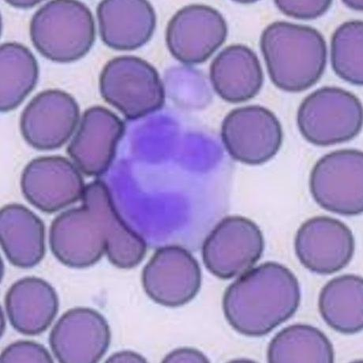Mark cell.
<instances>
[{
    "mask_svg": "<svg viewBox=\"0 0 363 363\" xmlns=\"http://www.w3.org/2000/svg\"><path fill=\"white\" fill-rule=\"evenodd\" d=\"M81 207L60 214L50 233L52 254L66 267L85 269L104 253L117 268L130 269L140 264L147 244L118 214L108 186L96 180L86 186Z\"/></svg>",
    "mask_w": 363,
    "mask_h": 363,
    "instance_id": "obj_1",
    "label": "cell"
},
{
    "mask_svg": "<svg viewBox=\"0 0 363 363\" xmlns=\"http://www.w3.org/2000/svg\"><path fill=\"white\" fill-rule=\"evenodd\" d=\"M301 301L297 278L284 265L267 262L229 286L223 311L233 329L247 337L264 336L287 322Z\"/></svg>",
    "mask_w": 363,
    "mask_h": 363,
    "instance_id": "obj_2",
    "label": "cell"
},
{
    "mask_svg": "<svg viewBox=\"0 0 363 363\" xmlns=\"http://www.w3.org/2000/svg\"><path fill=\"white\" fill-rule=\"evenodd\" d=\"M260 45L272 83L286 92L308 89L325 72L326 42L312 27L272 23L264 30Z\"/></svg>",
    "mask_w": 363,
    "mask_h": 363,
    "instance_id": "obj_3",
    "label": "cell"
},
{
    "mask_svg": "<svg viewBox=\"0 0 363 363\" xmlns=\"http://www.w3.org/2000/svg\"><path fill=\"white\" fill-rule=\"evenodd\" d=\"M30 31L38 51L60 64L85 57L96 37L92 12L85 4L74 0L47 3L35 13Z\"/></svg>",
    "mask_w": 363,
    "mask_h": 363,
    "instance_id": "obj_4",
    "label": "cell"
},
{
    "mask_svg": "<svg viewBox=\"0 0 363 363\" xmlns=\"http://www.w3.org/2000/svg\"><path fill=\"white\" fill-rule=\"evenodd\" d=\"M100 91L104 101L130 121L156 113L165 101L164 84L157 69L135 57L110 60L100 76Z\"/></svg>",
    "mask_w": 363,
    "mask_h": 363,
    "instance_id": "obj_5",
    "label": "cell"
},
{
    "mask_svg": "<svg viewBox=\"0 0 363 363\" xmlns=\"http://www.w3.org/2000/svg\"><path fill=\"white\" fill-rule=\"evenodd\" d=\"M363 110L357 96L337 87L314 91L299 106L298 127L306 141L328 146L352 140L362 127Z\"/></svg>",
    "mask_w": 363,
    "mask_h": 363,
    "instance_id": "obj_6",
    "label": "cell"
},
{
    "mask_svg": "<svg viewBox=\"0 0 363 363\" xmlns=\"http://www.w3.org/2000/svg\"><path fill=\"white\" fill-rule=\"evenodd\" d=\"M310 189L327 211L356 216L363 211V153L337 150L320 159L311 174Z\"/></svg>",
    "mask_w": 363,
    "mask_h": 363,
    "instance_id": "obj_7",
    "label": "cell"
},
{
    "mask_svg": "<svg viewBox=\"0 0 363 363\" xmlns=\"http://www.w3.org/2000/svg\"><path fill=\"white\" fill-rule=\"evenodd\" d=\"M264 236L255 222L240 216L223 219L202 247L206 269L223 280L245 274L259 261Z\"/></svg>",
    "mask_w": 363,
    "mask_h": 363,
    "instance_id": "obj_8",
    "label": "cell"
},
{
    "mask_svg": "<svg viewBox=\"0 0 363 363\" xmlns=\"http://www.w3.org/2000/svg\"><path fill=\"white\" fill-rule=\"evenodd\" d=\"M223 145L231 157L243 164L267 163L280 150L283 129L275 114L253 106L234 109L221 127Z\"/></svg>",
    "mask_w": 363,
    "mask_h": 363,
    "instance_id": "obj_9",
    "label": "cell"
},
{
    "mask_svg": "<svg viewBox=\"0 0 363 363\" xmlns=\"http://www.w3.org/2000/svg\"><path fill=\"white\" fill-rule=\"evenodd\" d=\"M142 282L156 303L179 307L190 303L201 286L199 264L189 250L179 246L158 249L143 271Z\"/></svg>",
    "mask_w": 363,
    "mask_h": 363,
    "instance_id": "obj_10",
    "label": "cell"
},
{
    "mask_svg": "<svg viewBox=\"0 0 363 363\" xmlns=\"http://www.w3.org/2000/svg\"><path fill=\"white\" fill-rule=\"evenodd\" d=\"M228 26L211 6H186L174 15L166 30V44L174 58L186 65L206 62L225 43Z\"/></svg>",
    "mask_w": 363,
    "mask_h": 363,
    "instance_id": "obj_11",
    "label": "cell"
},
{
    "mask_svg": "<svg viewBox=\"0 0 363 363\" xmlns=\"http://www.w3.org/2000/svg\"><path fill=\"white\" fill-rule=\"evenodd\" d=\"M80 118L74 97L60 89L40 93L28 104L20 120L26 142L41 151L62 147L72 136Z\"/></svg>",
    "mask_w": 363,
    "mask_h": 363,
    "instance_id": "obj_12",
    "label": "cell"
},
{
    "mask_svg": "<svg viewBox=\"0 0 363 363\" xmlns=\"http://www.w3.org/2000/svg\"><path fill=\"white\" fill-rule=\"evenodd\" d=\"M86 186L77 167L59 156L33 160L21 178L24 197L46 213H57L82 200Z\"/></svg>",
    "mask_w": 363,
    "mask_h": 363,
    "instance_id": "obj_13",
    "label": "cell"
},
{
    "mask_svg": "<svg viewBox=\"0 0 363 363\" xmlns=\"http://www.w3.org/2000/svg\"><path fill=\"white\" fill-rule=\"evenodd\" d=\"M110 327L101 313L86 307L69 310L55 325L50 344L62 363L99 362L108 350Z\"/></svg>",
    "mask_w": 363,
    "mask_h": 363,
    "instance_id": "obj_14",
    "label": "cell"
},
{
    "mask_svg": "<svg viewBox=\"0 0 363 363\" xmlns=\"http://www.w3.org/2000/svg\"><path fill=\"white\" fill-rule=\"evenodd\" d=\"M295 250L305 268L317 274L330 275L351 262L354 239L343 222L329 216H316L298 230Z\"/></svg>",
    "mask_w": 363,
    "mask_h": 363,
    "instance_id": "obj_15",
    "label": "cell"
},
{
    "mask_svg": "<svg viewBox=\"0 0 363 363\" xmlns=\"http://www.w3.org/2000/svg\"><path fill=\"white\" fill-rule=\"evenodd\" d=\"M124 133V123L113 111L91 107L84 113L67 153L86 176L101 177L113 164Z\"/></svg>",
    "mask_w": 363,
    "mask_h": 363,
    "instance_id": "obj_16",
    "label": "cell"
},
{
    "mask_svg": "<svg viewBox=\"0 0 363 363\" xmlns=\"http://www.w3.org/2000/svg\"><path fill=\"white\" fill-rule=\"evenodd\" d=\"M96 13L101 39L115 50H138L156 29L155 11L145 0H104Z\"/></svg>",
    "mask_w": 363,
    "mask_h": 363,
    "instance_id": "obj_17",
    "label": "cell"
},
{
    "mask_svg": "<svg viewBox=\"0 0 363 363\" xmlns=\"http://www.w3.org/2000/svg\"><path fill=\"white\" fill-rule=\"evenodd\" d=\"M5 307L17 332L36 336L45 332L57 317L60 301L57 291L43 279H21L6 292Z\"/></svg>",
    "mask_w": 363,
    "mask_h": 363,
    "instance_id": "obj_18",
    "label": "cell"
},
{
    "mask_svg": "<svg viewBox=\"0 0 363 363\" xmlns=\"http://www.w3.org/2000/svg\"><path fill=\"white\" fill-rule=\"evenodd\" d=\"M211 80L216 93L230 103L254 99L259 93L264 74L259 60L245 45H231L220 52L211 66Z\"/></svg>",
    "mask_w": 363,
    "mask_h": 363,
    "instance_id": "obj_19",
    "label": "cell"
},
{
    "mask_svg": "<svg viewBox=\"0 0 363 363\" xmlns=\"http://www.w3.org/2000/svg\"><path fill=\"white\" fill-rule=\"evenodd\" d=\"M0 242L15 267H36L45 255V228L38 216L23 205L11 204L0 211Z\"/></svg>",
    "mask_w": 363,
    "mask_h": 363,
    "instance_id": "obj_20",
    "label": "cell"
},
{
    "mask_svg": "<svg viewBox=\"0 0 363 363\" xmlns=\"http://www.w3.org/2000/svg\"><path fill=\"white\" fill-rule=\"evenodd\" d=\"M320 315L333 330L355 334L363 328V280L354 275L333 279L320 293Z\"/></svg>",
    "mask_w": 363,
    "mask_h": 363,
    "instance_id": "obj_21",
    "label": "cell"
},
{
    "mask_svg": "<svg viewBox=\"0 0 363 363\" xmlns=\"http://www.w3.org/2000/svg\"><path fill=\"white\" fill-rule=\"evenodd\" d=\"M38 61L23 45L5 43L0 48V110L16 109L37 85Z\"/></svg>",
    "mask_w": 363,
    "mask_h": 363,
    "instance_id": "obj_22",
    "label": "cell"
},
{
    "mask_svg": "<svg viewBox=\"0 0 363 363\" xmlns=\"http://www.w3.org/2000/svg\"><path fill=\"white\" fill-rule=\"evenodd\" d=\"M267 359L271 363H333L334 350L329 338L317 328L297 324L276 335Z\"/></svg>",
    "mask_w": 363,
    "mask_h": 363,
    "instance_id": "obj_23",
    "label": "cell"
},
{
    "mask_svg": "<svg viewBox=\"0 0 363 363\" xmlns=\"http://www.w3.org/2000/svg\"><path fill=\"white\" fill-rule=\"evenodd\" d=\"M331 62L340 79L354 86L363 84V23L350 21L333 35Z\"/></svg>",
    "mask_w": 363,
    "mask_h": 363,
    "instance_id": "obj_24",
    "label": "cell"
},
{
    "mask_svg": "<svg viewBox=\"0 0 363 363\" xmlns=\"http://www.w3.org/2000/svg\"><path fill=\"white\" fill-rule=\"evenodd\" d=\"M0 362L52 363L54 360L50 352L43 345L36 342L22 340L5 348L0 357Z\"/></svg>",
    "mask_w": 363,
    "mask_h": 363,
    "instance_id": "obj_25",
    "label": "cell"
},
{
    "mask_svg": "<svg viewBox=\"0 0 363 363\" xmlns=\"http://www.w3.org/2000/svg\"><path fill=\"white\" fill-rule=\"evenodd\" d=\"M276 6L284 15L297 19H315L330 9L332 1H276Z\"/></svg>",
    "mask_w": 363,
    "mask_h": 363,
    "instance_id": "obj_26",
    "label": "cell"
},
{
    "mask_svg": "<svg viewBox=\"0 0 363 363\" xmlns=\"http://www.w3.org/2000/svg\"><path fill=\"white\" fill-rule=\"evenodd\" d=\"M206 355L193 348H179L167 354L163 362H208Z\"/></svg>",
    "mask_w": 363,
    "mask_h": 363,
    "instance_id": "obj_27",
    "label": "cell"
},
{
    "mask_svg": "<svg viewBox=\"0 0 363 363\" xmlns=\"http://www.w3.org/2000/svg\"><path fill=\"white\" fill-rule=\"evenodd\" d=\"M142 355L133 352H121L111 356L107 362H144Z\"/></svg>",
    "mask_w": 363,
    "mask_h": 363,
    "instance_id": "obj_28",
    "label": "cell"
}]
</instances>
